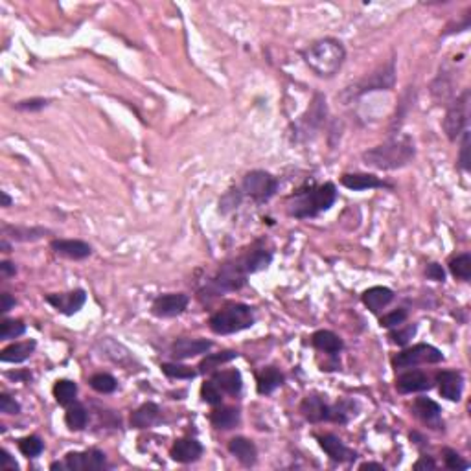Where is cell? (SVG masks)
<instances>
[{
    "label": "cell",
    "instance_id": "cell-2",
    "mask_svg": "<svg viewBox=\"0 0 471 471\" xmlns=\"http://www.w3.org/2000/svg\"><path fill=\"white\" fill-rule=\"evenodd\" d=\"M416 157V148L411 136H394V138L387 140L383 144L375 146L372 149H366L363 153V162L366 166L375 169H399L409 166Z\"/></svg>",
    "mask_w": 471,
    "mask_h": 471
},
{
    "label": "cell",
    "instance_id": "cell-56",
    "mask_svg": "<svg viewBox=\"0 0 471 471\" xmlns=\"http://www.w3.org/2000/svg\"><path fill=\"white\" fill-rule=\"evenodd\" d=\"M0 249H2V252H11V245L8 243V240H4V238L0 241Z\"/></svg>",
    "mask_w": 471,
    "mask_h": 471
},
{
    "label": "cell",
    "instance_id": "cell-55",
    "mask_svg": "<svg viewBox=\"0 0 471 471\" xmlns=\"http://www.w3.org/2000/svg\"><path fill=\"white\" fill-rule=\"evenodd\" d=\"M0 195H2V207H4V208L11 207V202H13V199H11L10 195H8V192H2V193H0Z\"/></svg>",
    "mask_w": 471,
    "mask_h": 471
},
{
    "label": "cell",
    "instance_id": "cell-27",
    "mask_svg": "<svg viewBox=\"0 0 471 471\" xmlns=\"http://www.w3.org/2000/svg\"><path fill=\"white\" fill-rule=\"evenodd\" d=\"M311 344L317 350L324 351V354H328V356H339L342 351V348H344V342H342V339L337 333L330 332V330H318V332H315L311 335Z\"/></svg>",
    "mask_w": 471,
    "mask_h": 471
},
{
    "label": "cell",
    "instance_id": "cell-23",
    "mask_svg": "<svg viewBox=\"0 0 471 471\" xmlns=\"http://www.w3.org/2000/svg\"><path fill=\"white\" fill-rule=\"evenodd\" d=\"M228 451L247 467L254 466L256 460H258V447H256L252 440L245 437L232 438L231 442H228Z\"/></svg>",
    "mask_w": 471,
    "mask_h": 471
},
{
    "label": "cell",
    "instance_id": "cell-42",
    "mask_svg": "<svg viewBox=\"0 0 471 471\" xmlns=\"http://www.w3.org/2000/svg\"><path fill=\"white\" fill-rule=\"evenodd\" d=\"M416 330H418L416 324H411V326H407L405 330H399V326L392 328V332L389 333V339L394 342V344H398V347H405V344H409L411 339L416 335Z\"/></svg>",
    "mask_w": 471,
    "mask_h": 471
},
{
    "label": "cell",
    "instance_id": "cell-48",
    "mask_svg": "<svg viewBox=\"0 0 471 471\" xmlns=\"http://www.w3.org/2000/svg\"><path fill=\"white\" fill-rule=\"evenodd\" d=\"M425 276L429 280H434V282H444L446 280V271L440 264H429L425 267Z\"/></svg>",
    "mask_w": 471,
    "mask_h": 471
},
{
    "label": "cell",
    "instance_id": "cell-10",
    "mask_svg": "<svg viewBox=\"0 0 471 471\" xmlns=\"http://www.w3.org/2000/svg\"><path fill=\"white\" fill-rule=\"evenodd\" d=\"M105 453L92 447L87 451H70L65 455L63 462H53L50 470H68V471H100L105 467Z\"/></svg>",
    "mask_w": 471,
    "mask_h": 471
},
{
    "label": "cell",
    "instance_id": "cell-53",
    "mask_svg": "<svg viewBox=\"0 0 471 471\" xmlns=\"http://www.w3.org/2000/svg\"><path fill=\"white\" fill-rule=\"evenodd\" d=\"M8 378L10 380H15V381H28L32 380V374L30 372H8Z\"/></svg>",
    "mask_w": 471,
    "mask_h": 471
},
{
    "label": "cell",
    "instance_id": "cell-19",
    "mask_svg": "<svg viewBox=\"0 0 471 471\" xmlns=\"http://www.w3.org/2000/svg\"><path fill=\"white\" fill-rule=\"evenodd\" d=\"M396 389L401 394H413V392H423V390L433 389V381L427 374L420 370H409L398 375L396 380Z\"/></svg>",
    "mask_w": 471,
    "mask_h": 471
},
{
    "label": "cell",
    "instance_id": "cell-43",
    "mask_svg": "<svg viewBox=\"0 0 471 471\" xmlns=\"http://www.w3.org/2000/svg\"><path fill=\"white\" fill-rule=\"evenodd\" d=\"M407 321V311L405 309H396V311L389 313V315H383L380 318V326L387 328V330H392V328H398Z\"/></svg>",
    "mask_w": 471,
    "mask_h": 471
},
{
    "label": "cell",
    "instance_id": "cell-39",
    "mask_svg": "<svg viewBox=\"0 0 471 471\" xmlns=\"http://www.w3.org/2000/svg\"><path fill=\"white\" fill-rule=\"evenodd\" d=\"M160 370L168 378H174V380H193L198 375V370H193L190 366L177 365V363H162Z\"/></svg>",
    "mask_w": 471,
    "mask_h": 471
},
{
    "label": "cell",
    "instance_id": "cell-49",
    "mask_svg": "<svg viewBox=\"0 0 471 471\" xmlns=\"http://www.w3.org/2000/svg\"><path fill=\"white\" fill-rule=\"evenodd\" d=\"M0 455H2V457H0V466H2V470H4V471L19 470V466H17V462H15V458L10 455V451H6V449H2V451H0Z\"/></svg>",
    "mask_w": 471,
    "mask_h": 471
},
{
    "label": "cell",
    "instance_id": "cell-33",
    "mask_svg": "<svg viewBox=\"0 0 471 471\" xmlns=\"http://www.w3.org/2000/svg\"><path fill=\"white\" fill-rule=\"evenodd\" d=\"M357 404L351 399H341L335 405H330V422L335 423H348L356 416Z\"/></svg>",
    "mask_w": 471,
    "mask_h": 471
},
{
    "label": "cell",
    "instance_id": "cell-6",
    "mask_svg": "<svg viewBox=\"0 0 471 471\" xmlns=\"http://www.w3.org/2000/svg\"><path fill=\"white\" fill-rule=\"evenodd\" d=\"M278 179L271 175L269 172L254 169V172H249L243 177L240 192L241 195L250 198L254 202H265L274 198V193L278 192Z\"/></svg>",
    "mask_w": 471,
    "mask_h": 471
},
{
    "label": "cell",
    "instance_id": "cell-16",
    "mask_svg": "<svg viewBox=\"0 0 471 471\" xmlns=\"http://www.w3.org/2000/svg\"><path fill=\"white\" fill-rule=\"evenodd\" d=\"M50 249L68 260H85L92 254V247L82 240H52Z\"/></svg>",
    "mask_w": 471,
    "mask_h": 471
},
{
    "label": "cell",
    "instance_id": "cell-36",
    "mask_svg": "<svg viewBox=\"0 0 471 471\" xmlns=\"http://www.w3.org/2000/svg\"><path fill=\"white\" fill-rule=\"evenodd\" d=\"M236 357H238V351H232V350L219 351V354H207V357H205V359L201 361V365H199V372H201V374L214 372L221 365L228 363V361L236 359Z\"/></svg>",
    "mask_w": 471,
    "mask_h": 471
},
{
    "label": "cell",
    "instance_id": "cell-15",
    "mask_svg": "<svg viewBox=\"0 0 471 471\" xmlns=\"http://www.w3.org/2000/svg\"><path fill=\"white\" fill-rule=\"evenodd\" d=\"M440 396L449 401H460L464 390V378L458 370H442L437 375Z\"/></svg>",
    "mask_w": 471,
    "mask_h": 471
},
{
    "label": "cell",
    "instance_id": "cell-54",
    "mask_svg": "<svg viewBox=\"0 0 471 471\" xmlns=\"http://www.w3.org/2000/svg\"><path fill=\"white\" fill-rule=\"evenodd\" d=\"M359 470H380L385 471L383 464H375V462H365V464H361Z\"/></svg>",
    "mask_w": 471,
    "mask_h": 471
},
{
    "label": "cell",
    "instance_id": "cell-1",
    "mask_svg": "<svg viewBox=\"0 0 471 471\" xmlns=\"http://www.w3.org/2000/svg\"><path fill=\"white\" fill-rule=\"evenodd\" d=\"M271 262H273V254H271L269 250L254 249L252 252H247V254L223 265L219 273L212 278L208 291H212L214 295H219L243 288L249 274L267 269Z\"/></svg>",
    "mask_w": 471,
    "mask_h": 471
},
{
    "label": "cell",
    "instance_id": "cell-50",
    "mask_svg": "<svg viewBox=\"0 0 471 471\" xmlns=\"http://www.w3.org/2000/svg\"><path fill=\"white\" fill-rule=\"evenodd\" d=\"M414 470H437V462L433 460V457H427V455H423V457L418 458V462H414Z\"/></svg>",
    "mask_w": 471,
    "mask_h": 471
},
{
    "label": "cell",
    "instance_id": "cell-3",
    "mask_svg": "<svg viewBox=\"0 0 471 471\" xmlns=\"http://www.w3.org/2000/svg\"><path fill=\"white\" fill-rule=\"evenodd\" d=\"M302 59L311 68L315 76L330 79L344 65L347 49L341 41H337L333 37H324L309 44L306 50H302Z\"/></svg>",
    "mask_w": 471,
    "mask_h": 471
},
{
    "label": "cell",
    "instance_id": "cell-35",
    "mask_svg": "<svg viewBox=\"0 0 471 471\" xmlns=\"http://www.w3.org/2000/svg\"><path fill=\"white\" fill-rule=\"evenodd\" d=\"M449 273L455 278L462 280V282H470L471 278V254L470 252H462V254L453 256L449 260Z\"/></svg>",
    "mask_w": 471,
    "mask_h": 471
},
{
    "label": "cell",
    "instance_id": "cell-30",
    "mask_svg": "<svg viewBox=\"0 0 471 471\" xmlns=\"http://www.w3.org/2000/svg\"><path fill=\"white\" fill-rule=\"evenodd\" d=\"M285 378L284 374L278 370V368H274V366H267L264 370L258 374V380H256V389H258V394L267 396L273 394L274 390L280 389L282 385H284Z\"/></svg>",
    "mask_w": 471,
    "mask_h": 471
},
{
    "label": "cell",
    "instance_id": "cell-12",
    "mask_svg": "<svg viewBox=\"0 0 471 471\" xmlns=\"http://www.w3.org/2000/svg\"><path fill=\"white\" fill-rule=\"evenodd\" d=\"M188 302H190V298L184 293L160 295L151 304V313L159 318H174L186 311Z\"/></svg>",
    "mask_w": 471,
    "mask_h": 471
},
{
    "label": "cell",
    "instance_id": "cell-40",
    "mask_svg": "<svg viewBox=\"0 0 471 471\" xmlns=\"http://www.w3.org/2000/svg\"><path fill=\"white\" fill-rule=\"evenodd\" d=\"M43 449H44L43 440L39 437H35V434H30V437H25L19 440V451L28 458L39 457V455L43 453Z\"/></svg>",
    "mask_w": 471,
    "mask_h": 471
},
{
    "label": "cell",
    "instance_id": "cell-37",
    "mask_svg": "<svg viewBox=\"0 0 471 471\" xmlns=\"http://www.w3.org/2000/svg\"><path fill=\"white\" fill-rule=\"evenodd\" d=\"M91 387L100 394H112L116 389H118V381L112 378L111 374H105V372H100V374H94L89 380Z\"/></svg>",
    "mask_w": 471,
    "mask_h": 471
},
{
    "label": "cell",
    "instance_id": "cell-34",
    "mask_svg": "<svg viewBox=\"0 0 471 471\" xmlns=\"http://www.w3.org/2000/svg\"><path fill=\"white\" fill-rule=\"evenodd\" d=\"M89 422V413L82 404H72L67 407L65 413V423L70 431H82Z\"/></svg>",
    "mask_w": 471,
    "mask_h": 471
},
{
    "label": "cell",
    "instance_id": "cell-38",
    "mask_svg": "<svg viewBox=\"0 0 471 471\" xmlns=\"http://www.w3.org/2000/svg\"><path fill=\"white\" fill-rule=\"evenodd\" d=\"M26 324L22 321H15V318H4L2 326H0V339L2 341H13L17 337L25 335Z\"/></svg>",
    "mask_w": 471,
    "mask_h": 471
},
{
    "label": "cell",
    "instance_id": "cell-25",
    "mask_svg": "<svg viewBox=\"0 0 471 471\" xmlns=\"http://www.w3.org/2000/svg\"><path fill=\"white\" fill-rule=\"evenodd\" d=\"M361 300L372 313H380L381 309L387 308L394 300V291L385 288V285H374V288L366 289L365 293L361 295Z\"/></svg>",
    "mask_w": 471,
    "mask_h": 471
},
{
    "label": "cell",
    "instance_id": "cell-46",
    "mask_svg": "<svg viewBox=\"0 0 471 471\" xmlns=\"http://www.w3.org/2000/svg\"><path fill=\"white\" fill-rule=\"evenodd\" d=\"M458 166L462 172H470V133L464 131L462 133V144H460V155H458Z\"/></svg>",
    "mask_w": 471,
    "mask_h": 471
},
{
    "label": "cell",
    "instance_id": "cell-18",
    "mask_svg": "<svg viewBox=\"0 0 471 471\" xmlns=\"http://www.w3.org/2000/svg\"><path fill=\"white\" fill-rule=\"evenodd\" d=\"M210 348L212 341H207V339H177L172 344V357L175 361H184L190 359V357L208 354Z\"/></svg>",
    "mask_w": 471,
    "mask_h": 471
},
{
    "label": "cell",
    "instance_id": "cell-20",
    "mask_svg": "<svg viewBox=\"0 0 471 471\" xmlns=\"http://www.w3.org/2000/svg\"><path fill=\"white\" fill-rule=\"evenodd\" d=\"M318 444L323 447V451L326 453L328 457L332 458L333 462H351L356 460L357 453L351 451L350 447L344 446L341 438L335 437V434H324V437H318Z\"/></svg>",
    "mask_w": 471,
    "mask_h": 471
},
{
    "label": "cell",
    "instance_id": "cell-8",
    "mask_svg": "<svg viewBox=\"0 0 471 471\" xmlns=\"http://www.w3.org/2000/svg\"><path fill=\"white\" fill-rule=\"evenodd\" d=\"M467 118H470V89H464L449 103L446 116H444V131L451 142H455L466 131Z\"/></svg>",
    "mask_w": 471,
    "mask_h": 471
},
{
    "label": "cell",
    "instance_id": "cell-9",
    "mask_svg": "<svg viewBox=\"0 0 471 471\" xmlns=\"http://www.w3.org/2000/svg\"><path fill=\"white\" fill-rule=\"evenodd\" d=\"M442 361L444 354L437 347L420 342V344H414L413 348H405L404 351H399L392 359V366L396 370H404V368H413L418 365H437Z\"/></svg>",
    "mask_w": 471,
    "mask_h": 471
},
{
    "label": "cell",
    "instance_id": "cell-14",
    "mask_svg": "<svg viewBox=\"0 0 471 471\" xmlns=\"http://www.w3.org/2000/svg\"><path fill=\"white\" fill-rule=\"evenodd\" d=\"M413 413L414 416L420 420L422 423H425L427 427L433 429H442V409L437 401L429 398H416V401L413 404Z\"/></svg>",
    "mask_w": 471,
    "mask_h": 471
},
{
    "label": "cell",
    "instance_id": "cell-17",
    "mask_svg": "<svg viewBox=\"0 0 471 471\" xmlns=\"http://www.w3.org/2000/svg\"><path fill=\"white\" fill-rule=\"evenodd\" d=\"M205 453V447L199 440L195 438H181L174 444L172 451H169V457L174 458L175 462H181V464H192V462L199 460Z\"/></svg>",
    "mask_w": 471,
    "mask_h": 471
},
{
    "label": "cell",
    "instance_id": "cell-7",
    "mask_svg": "<svg viewBox=\"0 0 471 471\" xmlns=\"http://www.w3.org/2000/svg\"><path fill=\"white\" fill-rule=\"evenodd\" d=\"M326 115H328V105H326V98L317 92L315 96H313L311 103H309L308 111L304 112L300 116V120L295 124V140H309L315 136L321 127L326 122Z\"/></svg>",
    "mask_w": 471,
    "mask_h": 471
},
{
    "label": "cell",
    "instance_id": "cell-32",
    "mask_svg": "<svg viewBox=\"0 0 471 471\" xmlns=\"http://www.w3.org/2000/svg\"><path fill=\"white\" fill-rule=\"evenodd\" d=\"M77 396V385L70 380H59L53 385V398L61 407H68V405L76 404Z\"/></svg>",
    "mask_w": 471,
    "mask_h": 471
},
{
    "label": "cell",
    "instance_id": "cell-45",
    "mask_svg": "<svg viewBox=\"0 0 471 471\" xmlns=\"http://www.w3.org/2000/svg\"><path fill=\"white\" fill-rule=\"evenodd\" d=\"M444 462H446V467H449V470H467L470 467V464H467L464 458L458 455L457 451H453V449H444Z\"/></svg>",
    "mask_w": 471,
    "mask_h": 471
},
{
    "label": "cell",
    "instance_id": "cell-21",
    "mask_svg": "<svg viewBox=\"0 0 471 471\" xmlns=\"http://www.w3.org/2000/svg\"><path fill=\"white\" fill-rule=\"evenodd\" d=\"M300 413L308 422L321 423L330 422V405L321 396H308L300 404Z\"/></svg>",
    "mask_w": 471,
    "mask_h": 471
},
{
    "label": "cell",
    "instance_id": "cell-4",
    "mask_svg": "<svg viewBox=\"0 0 471 471\" xmlns=\"http://www.w3.org/2000/svg\"><path fill=\"white\" fill-rule=\"evenodd\" d=\"M337 188L333 183H324L318 186H309L295 192L288 201V212L291 217L308 219L317 217L321 212H326L335 205Z\"/></svg>",
    "mask_w": 471,
    "mask_h": 471
},
{
    "label": "cell",
    "instance_id": "cell-26",
    "mask_svg": "<svg viewBox=\"0 0 471 471\" xmlns=\"http://www.w3.org/2000/svg\"><path fill=\"white\" fill-rule=\"evenodd\" d=\"M212 381L217 385V389L221 390L223 394L238 396L243 389V378H241L240 370H219L212 374Z\"/></svg>",
    "mask_w": 471,
    "mask_h": 471
},
{
    "label": "cell",
    "instance_id": "cell-5",
    "mask_svg": "<svg viewBox=\"0 0 471 471\" xmlns=\"http://www.w3.org/2000/svg\"><path fill=\"white\" fill-rule=\"evenodd\" d=\"M254 308L247 304H228L226 308L219 309L210 317L208 326L216 335H232L254 326Z\"/></svg>",
    "mask_w": 471,
    "mask_h": 471
},
{
    "label": "cell",
    "instance_id": "cell-31",
    "mask_svg": "<svg viewBox=\"0 0 471 471\" xmlns=\"http://www.w3.org/2000/svg\"><path fill=\"white\" fill-rule=\"evenodd\" d=\"M210 422L216 429L221 431H231V429L238 427L241 422V414L236 407H221V409L212 411Z\"/></svg>",
    "mask_w": 471,
    "mask_h": 471
},
{
    "label": "cell",
    "instance_id": "cell-24",
    "mask_svg": "<svg viewBox=\"0 0 471 471\" xmlns=\"http://www.w3.org/2000/svg\"><path fill=\"white\" fill-rule=\"evenodd\" d=\"M49 232L50 231H46L43 226H15L8 225V223L2 225V238L11 241H20V243L43 240L44 234H49Z\"/></svg>",
    "mask_w": 471,
    "mask_h": 471
},
{
    "label": "cell",
    "instance_id": "cell-11",
    "mask_svg": "<svg viewBox=\"0 0 471 471\" xmlns=\"http://www.w3.org/2000/svg\"><path fill=\"white\" fill-rule=\"evenodd\" d=\"M394 59H390L378 72L370 74L366 79H363L356 87V91H351V96H361V94L370 91H389V89L394 87Z\"/></svg>",
    "mask_w": 471,
    "mask_h": 471
},
{
    "label": "cell",
    "instance_id": "cell-22",
    "mask_svg": "<svg viewBox=\"0 0 471 471\" xmlns=\"http://www.w3.org/2000/svg\"><path fill=\"white\" fill-rule=\"evenodd\" d=\"M341 184L351 192H365L375 188H390L389 184L375 177L374 174H344L341 177Z\"/></svg>",
    "mask_w": 471,
    "mask_h": 471
},
{
    "label": "cell",
    "instance_id": "cell-13",
    "mask_svg": "<svg viewBox=\"0 0 471 471\" xmlns=\"http://www.w3.org/2000/svg\"><path fill=\"white\" fill-rule=\"evenodd\" d=\"M44 300H46L53 309H58L59 313L70 317V315L77 313L83 306H85V302H87V293H85L83 289H76V291H70V293L46 295Z\"/></svg>",
    "mask_w": 471,
    "mask_h": 471
},
{
    "label": "cell",
    "instance_id": "cell-52",
    "mask_svg": "<svg viewBox=\"0 0 471 471\" xmlns=\"http://www.w3.org/2000/svg\"><path fill=\"white\" fill-rule=\"evenodd\" d=\"M15 304H17V300H15L10 293H2V306H0V311L4 313V315L6 313H10L11 309L15 308Z\"/></svg>",
    "mask_w": 471,
    "mask_h": 471
},
{
    "label": "cell",
    "instance_id": "cell-28",
    "mask_svg": "<svg viewBox=\"0 0 471 471\" xmlns=\"http://www.w3.org/2000/svg\"><path fill=\"white\" fill-rule=\"evenodd\" d=\"M160 407L157 404H153V401H148V404L140 405L138 409L135 411V413L131 414V427L135 429H148V427H153L155 423L159 422L160 420Z\"/></svg>",
    "mask_w": 471,
    "mask_h": 471
},
{
    "label": "cell",
    "instance_id": "cell-41",
    "mask_svg": "<svg viewBox=\"0 0 471 471\" xmlns=\"http://www.w3.org/2000/svg\"><path fill=\"white\" fill-rule=\"evenodd\" d=\"M201 399L205 404L212 405V407H217V405H221L223 401V392L217 389V385L210 380L201 387Z\"/></svg>",
    "mask_w": 471,
    "mask_h": 471
},
{
    "label": "cell",
    "instance_id": "cell-47",
    "mask_svg": "<svg viewBox=\"0 0 471 471\" xmlns=\"http://www.w3.org/2000/svg\"><path fill=\"white\" fill-rule=\"evenodd\" d=\"M0 413L19 414L20 413L19 401H15L10 394H0Z\"/></svg>",
    "mask_w": 471,
    "mask_h": 471
},
{
    "label": "cell",
    "instance_id": "cell-44",
    "mask_svg": "<svg viewBox=\"0 0 471 471\" xmlns=\"http://www.w3.org/2000/svg\"><path fill=\"white\" fill-rule=\"evenodd\" d=\"M46 105H49V100H44V98H30V100L17 101L15 109L22 112H39L43 111Z\"/></svg>",
    "mask_w": 471,
    "mask_h": 471
},
{
    "label": "cell",
    "instance_id": "cell-51",
    "mask_svg": "<svg viewBox=\"0 0 471 471\" xmlns=\"http://www.w3.org/2000/svg\"><path fill=\"white\" fill-rule=\"evenodd\" d=\"M0 274H2V278H11V276L17 274V267H15V264H11L8 260L0 262Z\"/></svg>",
    "mask_w": 471,
    "mask_h": 471
},
{
    "label": "cell",
    "instance_id": "cell-29",
    "mask_svg": "<svg viewBox=\"0 0 471 471\" xmlns=\"http://www.w3.org/2000/svg\"><path fill=\"white\" fill-rule=\"evenodd\" d=\"M37 348V342L34 339H30V341H22V342H13L10 347H6L4 350L0 351V361L2 363H25L34 350Z\"/></svg>",
    "mask_w": 471,
    "mask_h": 471
}]
</instances>
